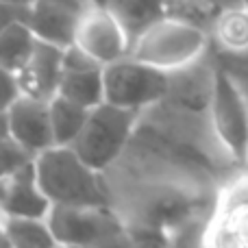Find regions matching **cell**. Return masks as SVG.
<instances>
[{
  "label": "cell",
  "mask_w": 248,
  "mask_h": 248,
  "mask_svg": "<svg viewBox=\"0 0 248 248\" xmlns=\"http://www.w3.org/2000/svg\"><path fill=\"white\" fill-rule=\"evenodd\" d=\"M39 187L52 205L111 207V192L103 172L85 163L72 146H52L35 157Z\"/></svg>",
  "instance_id": "6da1fadb"
},
{
  "label": "cell",
  "mask_w": 248,
  "mask_h": 248,
  "mask_svg": "<svg viewBox=\"0 0 248 248\" xmlns=\"http://www.w3.org/2000/svg\"><path fill=\"white\" fill-rule=\"evenodd\" d=\"M209 48L207 29L176 16H166L131 44V57L166 72L202 59Z\"/></svg>",
  "instance_id": "7a4b0ae2"
},
{
  "label": "cell",
  "mask_w": 248,
  "mask_h": 248,
  "mask_svg": "<svg viewBox=\"0 0 248 248\" xmlns=\"http://www.w3.org/2000/svg\"><path fill=\"white\" fill-rule=\"evenodd\" d=\"M140 116V111L116 107L107 100L100 103L90 111L81 135L72 144L74 153L105 174L126 150Z\"/></svg>",
  "instance_id": "3957f363"
},
{
  "label": "cell",
  "mask_w": 248,
  "mask_h": 248,
  "mask_svg": "<svg viewBox=\"0 0 248 248\" xmlns=\"http://www.w3.org/2000/svg\"><path fill=\"white\" fill-rule=\"evenodd\" d=\"M209 124L218 144L233 161L246 166L248 161V100L242 85L231 72L216 68L211 94Z\"/></svg>",
  "instance_id": "277c9868"
},
{
  "label": "cell",
  "mask_w": 248,
  "mask_h": 248,
  "mask_svg": "<svg viewBox=\"0 0 248 248\" xmlns=\"http://www.w3.org/2000/svg\"><path fill=\"white\" fill-rule=\"evenodd\" d=\"M170 72L131 55L105 65V100L116 107L146 111L168 94Z\"/></svg>",
  "instance_id": "5b68a950"
},
{
  "label": "cell",
  "mask_w": 248,
  "mask_h": 248,
  "mask_svg": "<svg viewBox=\"0 0 248 248\" xmlns=\"http://www.w3.org/2000/svg\"><path fill=\"white\" fill-rule=\"evenodd\" d=\"M46 220L55 240L63 246L100 248L109 240L128 231L113 207L52 205Z\"/></svg>",
  "instance_id": "8992f818"
},
{
  "label": "cell",
  "mask_w": 248,
  "mask_h": 248,
  "mask_svg": "<svg viewBox=\"0 0 248 248\" xmlns=\"http://www.w3.org/2000/svg\"><path fill=\"white\" fill-rule=\"evenodd\" d=\"M74 46L103 65L116 63L131 55V39L126 31L105 4H87L83 9Z\"/></svg>",
  "instance_id": "52a82bcc"
},
{
  "label": "cell",
  "mask_w": 248,
  "mask_h": 248,
  "mask_svg": "<svg viewBox=\"0 0 248 248\" xmlns=\"http://www.w3.org/2000/svg\"><path fill=\"white\" fill-rule=\"evenodd\" d=\"M59 96L87 109L105 103V65L92 59L78 46H68L63 52V74Z\"/></svg>",
  "instance_id": "ba28073f"
},
{
  "label": "cell",
  "mask_w": 248,
  "mask_h": 248,
  "mask_svg": "<svg viewBox=\"0 0 248 248\" xmlns=\"http://www.w3.org/2000/svg\"><path fill=\"white\" fill-rule=\"evenodd\" d=\"M7 118L11 140L17 141L33 157L55 146V135H52L50 124V100L22 94L9 107Z\"/></svg>",
  "instance_id": "9c48e42d"
},
{
  "label": "cell",
  "mask_w": 248,
  "mask_h": 248,
  "mask_svg": "<svg viewBox=\"0 0 248 248\" xmlns=\"http://www.w3.org/2000/svg\"><path fill=\"white\" fill-rule=\"evenodd\" d=\"M83 9L85 7H74L61 0H35L29 4L26 24L39 42L68 48L77 37V26Z\"/></svg>",
  "instance_id": "30bf717a"
},
{
  "label": "cell",
  "mask_w": 248,
  "mask_h": 248,
  "mask_svg": "<svg viewBox=\"0 0 248 248\" xmlns=\"http://www.w3.org/2000/svg\"><path fill=\"white\" fill-rule=\"evenodd\" d=\"M0 209L7 218H48L52 202L39 187L35 159L0 183Z\"/></svg>",
  "instance_id": "8fae6325"
},
{
  "label": "cell",
  "mask_w": 248,
  "mask_h": 248,
  "mask_svg": "<svg viewBox=\"0 0 248 248\" xmlns=\"http://www.w3.org/2000/svg\"><path fill=\"white\" fill-rule=\"evenodd\" d=\"M63 52L65 48L37 39V46H35L29 63L17 72L22 94L42 100L55 98L59 94V83L61 74H63Z\"/></svg>",
  "instance_id": "7c38bea8"
},
{
  "label": "cell",
  "mask_w": 248,
  "mask_h": 248,
  "mask_svg": "<svg viewBox=\"0 0 248 248\" xmlns=\"http://www.w3.org/2000/svg\"><path fill=\"white\" fill-rule=\"evenodd\" d=\"M105 7L118 17L124 26L131 44L144 33L148 26L170 16L168 0H105Z\"/></svg>",
  "instance_id": "4fadbf2b"
},
{
  "label": "cell",
  "mask_w": 248,
  "mask_h": 248,
  "mask_svg": "<svg viewBox=\"0 0 248 248\" xmlns=\"http://www.w3.org/2000/svg\"><path fill=\"white\" fill-rule=\"evenodd\" d=\"M211 31L224 55L248 52V9L244 4L224 9L214 20Z\"/></svg>",
  "instance_id": "5bb4252c"
},
{
  "label": "cell",
  "mask_w": 248,
  "mask_h": 248,
  "mask_svg": "<svg viewBox=\"0 0 248 248\" xmlns=\"http://www.w3.org/2000/svg\"><path fill=\"white\" fill-rule=\"evenodd\" d=\"M90 111L92 109L57 94L50 100V124L52 135H55V146H72L77 137L81 135L83 126L90 118Z\"/></svg>",
  "instance_id": "9a60e30c"
},
{
  "label": "cell",
  "mask_w": 248,
  "mask_h": 248,
  "mask_svg": "<svg viewBox=\"0 0 248 248\" xmlns=\"http://www.w3.org/2000/svg\"><path fill=\"white\" fill-rule=\"evenodd\" d=\"M37 46V37L26 22H16L0 33V65L11 72H20L29 63Z\"/></svg>",
  "instance_id": "2e32d148"
},
{
  "label": "cell",
  "mask_w": 248,
  "mask_h": 248,
  "mask_svg": "<svg viewBox=\"0 0 248 248\" xmlns=\"http://www.w3.org/2000/svg\"><path fill=\"white\" fill-rule=\"evenodd\" d=\"M4 231L13 248H57L59 242L46 218H7Z\"/></svg>",
  "instance_id": "e0dca14e"
},
{
  "label": "cell",
  "mask_w": 248,
  "mask_h": 248,
  "mask_svg": "<svg viewBox=\"0 0 248 248\" xmlns=\"http://www.w3.org/2000/svg\"><path fill=\"white\" fill-rule=\"evenodd\" d=\"M33 155L26 153L17 141L7 140V141H0V183L13 176L20 168H24L29 161H33Z\"/></svg>",
  "instance_id": "ac0fdd59"
},
{
  "label": "cell",
  "mask_w": 248,
  "mask_h": 248,
  "mask_svg": "<svg viewBox=\"0 0 248 248\" xmlns=\"http://www.w3.org/2000/svg\"><path fill=\"white\" fill-rule=\"evenodd\" d=\"M20 96H22V87L17 74L0 65V111H9V107Z\"/></svg>",
  "instance_id": "d6986e66"
},
{
  "label": "cell",
  "mask_w": 248,
  "mask_h": 248,
  "mask_svg": "<svg viewBox=\"0 0 248 248\" xmlns=\"http://www.w3.org/2000/svg\"><path fill=\"white\" fill-rule=\"evenodd\" d=\"M133 248H170V240L166 233L155 229H128Z\"/></svg>",
  "instance_id": "ffe728a7"
},
{
  "label": "cell",
  "mask_w": 248,
  "mask_h": 248,
  "mask_svg": "<svg viewBox=\"0 0 248 248\" xmlns=\"http://www.w3.org/2000/svg\"><path fill=\"white\" fill-rule=\"evenodd\" d=\"M26 11L29 4H16L9 0H0V33L9 29L16 22H26Z\"/></svg>",
  "instance_id": "44dd1931"
},
{
  "label": "cell",
  "mask_w": 248,
  "mask_h": 248,
  "mask_svg": "<svg viewBox=\"0 0 248 248\" xmlns=\"http://www.w3.org/2000/svg\"><path fill=\"white\" fill-rule=\"evenodd\" d=\"M11 140V131H9V118L7 111H0V141Z\"/></svg>",
  "instance_id": "7402d4cb"
},
{
  "label": "cell",
  "mask_w": 248,
  "mask_h": 248,
  "mask_svg": "<svg viewBox=\"0 0 248 248\" xmlns=\"http://www.w3.org/2000/svg\"><path fill=\"white\" fill-rule=\"evenodd\" d=\"M9 2H16V4H31L35 0H9ZM61 2H68V4H74V7H87V0H61Z\"/></svg>",
  "instance_id": "603a6c76"
},
{
  "label": "cell",
  "mask_w": 248,
  "mask_h": 248,
  "mask_svg": "<svg viewBox=\"0 0 248 248\" xmlns=\"http://www.w3.org/2000/svg\"><path fill=\"white\" fill-rule=\"evenodd\" d=\"M4 220H7V216H4L2 209H0V237L4 235Z\"/></svg>",
  "instance_id": "cb8c5ba5"
},
{
  "label": "cell",
  "mask_w": 248,
  "mask_h": 248,
  "mask_svg": "<svg viewBox=\"0 0 248 248\" xmlns=\"http://www.w3.org/2000/svg\"><path fill=\"white\" fill-rule=\"evenodd\" d=\"M90 4H105V0H87Z\"/></svg>",
  "instance_id": "d4e9b609"
},
{
  "label": "cell",
  "mask_w": 248,
  "mask_h": 248,
  "mask_svg": "<svg viewBox=\"0 0 248 248\" xmlns=\"http://www.w3.org/2000/svg\"><path fill=\"white\" fill-rule=\"evenodd\" d=\"M57 248H81V246H63V244H59Z\"/></svg>",
  "instance_id": "484cf974"
},
{
  "label": "cell",
  "mask_w": 248,
  "mask_h": 248,
  "mask_svg": "<svg viewBox=\"0 0 248 248\" xmlns=\"http://www.w3.org/2000/svg\"><path fill=\"white\" fill-rule=\"evenodd\" d=\"M242 4H244V7L248 9V0H242Z\"/></svg>",
  "instance_id": "4316f807"
},
{
  "label": "cell",
  "mask_w": 248,
  "mask_h": 248,
  "mask_svg": "<svg viewBox=\"0 0 248 248\" xmlns=\"http://www.w3.org/2000/svg\"><path fill=\"white\" fill-rule=\"evenodd\" d=\"M246 166H248V161H246Z\"/></svg>",
  "instance_id": "83f0119b"
}]
</instances>
